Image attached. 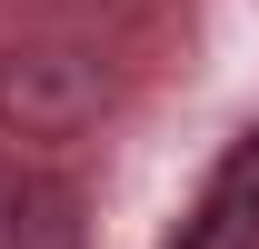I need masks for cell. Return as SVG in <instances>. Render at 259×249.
Here are the masks:
<instances>
[{
	"label": "cell",
	"mask_w": 259,
	"mask_h": 249,
	"mask_svg": "<svg viewBox=\"0 0 259 249\" xmlns=\"http://www.w3.org/2000/svg\"><path fill=\"white\" fill-rule=\"evenodd\" d=\"M110 60L90 40H10L0 50V130L10 140H80L110 110Z\"/></svg>",
	"instance_id": "6da1fadb"
},
{
	"label": "cell",
	"mask_w": 259,
	"mask_h": 249,
	"mask_svg": "<svg viewBox=\"0 0 259 249\" xmlns=\"http://www.w3.org/2000/svg\"><path fill=\"white\" fill-rule=\"evenodd\" d=\"M0 249H80V189L70 180H10L0 189Z\"/></svg>",
	"instance_id": "7a4b0ae2"
}]
</instances>
